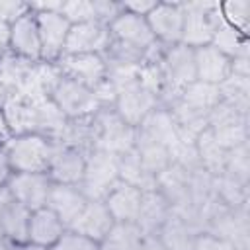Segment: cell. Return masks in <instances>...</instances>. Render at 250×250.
<instances>
[{
  "label": "cell",
  "instance_id": "obj_24",
  "mask_svg": "<svg viewBox=\"0 0 250 250\" xmlns=\"http://www.w3.org/2000/svg\"><path fill=\"white\" fill-rule=\"evenodd\" d=\"M219 14H221L223 23L230 25L232 29L248 37V27H250V2L248 0L219 2Z\"/></svg>",
  "mask_w": 250,
  "mask_h": 250
},
{
  "label": "cell",
  "instance_id": "obj_10",
  "mask_svg": "<svg viewBox=\"0 0 250 250\" xmlns=\"http://www.w3.org/2000/svg\"><path fill=\"white\" fill-rule=\"evenodd\" d=\"M109 27L102 21L70 25L62 55H104L109 51Z\"/></svg>",
  "mask_w": 250,
  "mask_h": 250
},
{
  "label": "cell",
  "instance_id": "obj_22",
  "mask_svg": "<svg viewBox=\"0 0 250 250\" xmlns=\"http://www.w3.org/2000/svg\"><path fill=\"white\" fill-rule=\"evenodd\" d=\"M146 232L137 223H113L109 232L102 238V250H141Z\"/></svg>",
  "mask_w": 250,
  "mask_h": 250
},
{
  "label": "cell",
  "instance_id": "obj_23",
  "mask_svg": "<svg viewBox=\"0 0 250 250\" xmlns=\"http://www.w3.org/2000/svg\"><path fill=\"white\" fill-rule=\"evenodd\" d=\"M211 45L215 49H219L221 53H225L227 57H230V59L248 57V37L242 35V33H238L236 29H232L230 25H227L223 21L215 29L213 39H211Z\"/></svg>",
  "mask_w": 250,
  "mask_h": 250
},
{
  "label": "cell",
  "instance_id": "obj_5",
  "mask_svg": "<svg viewBox=\"0 0 250 250\" xmlns=\"http://www.w3.org/2000/svg\"><path fill=\"white\" fill-rule=\"evenodd\" d=\"M49 98L53 100V104L61 109V113L66 119H86V117L96 115L102 109L94 90L70 78H64L62 74L55 82Z\"/></svg>",
  "mask_w": 250,
  "mask_h": 250
},
{
  "label": "cell",
  "instance_id": "obj_34",
  "mask_svg": "<svg viewBox=\"0 0 250 250\" xmlns=\"http://www.w3.org/2000/svg\"><path fill=\"white\" fill-rule=\"evenodd\" d=\"M20 246H21V244H16V242H12V240H8V238H4V240L0 242V250H20Z\"/></svg>",
  "mask_w": 250,
  "mask_h": 250
},
{
  "label": "cell",
  "instance_id": "obj_1",
  "mask_svg": "<svg viewBox=\"0 0 250 250\" xmlns=\"http://www.w3.org/2000/svg\"><path fill=\"white\" fill-rule=\"evenodd\" d=\"M57 141L41 133L14 135L2 148L10 172H45L49 170Z\"/></svg>",
  "mask_w": 250,
  "mask_h": 250
},
{
  "label": "cell",
  "instance_id": "obj_16",
  "mask_svg": "<svg viewBox=\"0 0 250 250\" xmlns=\"http://www.w3.org/2000/svg\"><path fill=\"white\" fill-rule=\"evenodd\" d=\"M31 211L25 209L21 203H18L6 188L0 191V229L4 238L16 242V244H25L27 242V223H29Z\"/></svg>",
  "mask_w": 250,
  "mask_h": 250
},
{
  "label": "cell",
  "instance_id": "obj_31",
  "mask_svg": "<svg viewBox=\"0 0 250 250\" xmlns=\"http://www.w3.org/2000/svg\"><path fill=\"white\" fill-rule=\"evenodd\" d=\"M10 53V25L0 23V61Z\"/></svg>",
  "mask_w": 250,
  "mask_h": 250
},
{
  "label": "cell",
  "instance_id": "obj_9",
  "mask_svg": "<svg viewBox=\"0 0 250 250\" xmlns=\"http://www.w3.org/2000/svg\"><path fill=\"white\" fill-rule=\"evenodd\" d=\"M146 23L160 47L182 43L184 2H156V6L146 16Z\"/></svg>",
  "mask_w": 250,
  "mask_h": 250
},
{
  "label": "cell",
  "instance_id": "obj_14",
  "mask_svg": "<svg viewBox=\"0 0 250 250\" xmlns=\"http://www.w3.org/2000/svg\"><path fill=\"white\" fill-rule=\"evenodd\" d=\"M193 66L197 82L221 86L232 72V59L215 49L213 45H203L193 49Z\"/></svg>",
  "mask_w": 250,
  "mask_h": 250
},
{
  "label": "cell",
  "instance_id": "obj_27",
  "mask_svg": "<svg viewBox=\"0 0 250 250\" xmlns=\"http://www.w3.org/2000/svg\"><path fill=\"white\" fill-rule=\"evenodd\" d=\"M191 250H238V246L234 244V240L221 236L217 232H197L191 244Z\"/></svg>",
  "mask_w": 250,
  "mask_h": 250
},
{
  "label": "cell",
  "instance_id": "obj_36",
  "mask_svg": "<svg viewBox=\"0 0 250 250\" xmlns=\"http://www.w3.org/2000/svg\"><path fill=\"white\" fill-rule=\"evenodd\" d=\"M4 240V234H2V229H0V242Z\"/></svg>",
  "mask_w": 250,
  "mask_h": 250
},
{
  "label": "cell",
  "instance_id": "obj_18",
  "mask_svg": "<svg viewBox=\"0 0 250 250\" xmlns=\"http://www.w3.org/2000/svg\"><path fill=\"white\" fill-rule=\"evenodd\" d=\"M88 197L82 191L80 186H70V184H55L51 186L47 207L57 213V217L66 225V229L72 225V221L78 217L82 207L86 205Z\"/></svg>",
  "mask_w": 250,
  "mask_h": 250
},
{
  "label": "cell",
  "instance_id": "obj_30",
  "mask_svg": "<svg viewBox=\"0 0 250 250\" xmlns=\"http://www.w3.org/2000/svg\"><path fill=\"white\" fill-rule=\"evenodd\" d=\"M12 137H14L12 125H10L6 113H4V109H2V105H0V150L12 141Z\"/></svg>",
  "mask_w": 250,
  "mask_h": 250
},
{
  "label": "cell",
  "instance_id": "obj_3",
  "mask_svg": "<svg viewBox=\"0 0 250 250\" xmlns=\"http://www.w3.org/2000/svg\"><path fill=\"white\" fill-rule=\"evenodd\" d=\"M119 160L117 154L94 148L86 156L84 178L80 182L82 191L88 199H102L109 193V189L119 182Z\"/></svg>",
  "mask_w": 250,
  "mask_h": 250
},
{
  "label": "cell",
  "instance_id": "obj_35",
  "mask_svg": "<svg viewBox=\"0 0 250 250\" xmlns=\"http://www.w3.org/2000/svg\"><path fill=\"white\" fill-rule=\"evenodd\" d=\"M20 250H51V248H43V246H35V244L25 242V244H21V246H20Z\"/></svg>",
  "mask_w": 250,
  "mask_h": 250
},
{
  "label": "cell",
  "instance_id": "obj_29",
  "mask_svg": "<svg viewBox=\"0 0 250 250\" xmlns=\"http://www.w3.org/2000/svg\"><path fill=\"white\" fill-rule=\"evenodd\" d=\"M158 0H131V2H121V10L135 14V16H143L146 18L150 14V10L156 6Z\"/></svg>",
  "mask_w": 250,
  "mask_h": 250
},
{
  "label": "cell",
  "instance_id": "obj_25",
  "mask_svg": "<svg viewBox=\"0 0 250 250\" xmlns=\"http://www.w3.org/2000/svg\"><path fill=\"white\" fill-rule=\"evenodd\" d=\"M61 14L70 25L100 21L98 10H96V0H64Z\"/></svg>",
  "mask_w": 250,
  "mask_h": 250
},
{
  "label": "cell",
  "instance_id": "obj_8",
  "mask_svg": "<svg viewBox=\"0 0 250 250\" xmlns=\"http://www.w3.org/2000/svg\"><path fill=\"white\" fill-rule=\"evenodd\" d=\"M55 66L64 78L90 90H96L107 80V61L104 55H61Z\"/></svg>",
  "mask_w": 250,
  "mask_h": 250
},
{
  "label": "cell",
  "instance_id": "obj_2",
  "mask_svg": "<svg viewBox=\"0 0 250 250\" xmlns=\"http://www.w3.org/2000/svg\"><path fill=\"white\" fill-rule=\"evenodd\" d=\"M221 23L219 2L203 0V2H184V31L182 45L189 49H197L203 45H211L213 33Z\"/></svg>",
  "mask_w": 250,
  "mask_h": 250
},
{
  "label": "cell",
  "instance_id": "obj_32",
  "mask_svg": "<svg viewBox=\"0 0 250 250\" xmlns=\"http://www.w3.org/2000/svg\"><path fill=\"white\" fill-rule=\"evenodd\" d=\"M141 250H166V248H164V244L158 240L156 234H146V238H145Z\"/></svg>",
  "mask_w": 250,
  "mask_h": 250
},
{
  "label": "cell",
  "instance_id": "obj_20",
  "mask_svg": "<svg viewBox=\"0 0 250 250\" xmlns=\"http://www.w3.org/2000/svg\"><path fill=\"white\" fill-rule=\"evenodd\" d=\"M170 213H172V205L168 203L164 193L158 188L146 189L145 197H143V207H141V215H139L137 225L146 234H156L158 229L162 227V223L170 217Z\"/></svg>",
  "mask_w": 250,
  "mask_h": 250
},
{
  "label": "cell",
  "instance_id": "obj_26",
  "mask_svg": "<svg viewBox=\"0 0 250 250\" xmlns=\"http://www.w3.org/2000/svg\"><path fill=\"white\" fill-rule=\"evenodd\" d=\"M51 250H102V248L98 240L86 234H80L72 229H66L61 234V238L51 246Z\"/></svg>",
  "mask_w": 250,
  "mask_h": 250
},
{
  "label": "cell",
  "instance_id": "obj_28",
  "mask_svg": "<svg viewBox=\"0 0 250 250\" xmlns=\"http://www.w3.org/2000/svg\"><path fill=\"white\" fill-rule=\"evenodd\" d=\"M29 10V2L21 0H0V23L12 25L21 16H25Z\"/></svg>",
  "mask_w": 250,
  "mask_h": 250
},
{
  "label": "cell",
  "instance_id": "obj_15",
  "mask_svg": "<svg viewBox=\"0 0 250 250\" xmlns=\"http://www.w3.org/2000/svg\"><path fill=\"white\" fill-rule=\"evenodd\" d=\"M10 53L29 62H43L41 39L33 12H27L10 25Z\"/></svg>",
  "mask_w": 250,
  "mask_h": 250
},
{
  "label": "cell",
  "instance_id": "obj_12",
  "mask_svg": "<svg viewBox=\"0 0 250 250\" xmlns=\"http://www.w3.org/2000/svg\"><path fill=\"white\" fill-rule=\"evenodd\" d=\"M86 156L88 152L62 145L57 141L51 164H49V178L55 184H70V186H80L84 178V168H86Z\"/></svg>",
  "mask_w": 250,
  "mask_h": 250
},
{
  "label": "cell",
  "instance_id": "obj_11",
  "mask_svg": "<svg viewBox=\"0 0 250 250\" xmlns=\"http://www.w3.org/2000/svg\"><path fill=\"white\" fill-rule=\"evenodd\" d=\"M33 16L39 29L43 62L55 64L64 51L70 23L62 18L61 12H33Z\"/></svg>",
  "mask_w": 250,
  "mask_h": 250
},
{
  "label": "cell",
  "instance_id": "obj_33",
  "mask_svg": "<svg viewBox=\"0 0 250 250\" xmlns=\"http://www.w3.org/2000/svg\"><path fill=\"white\" fill-rule=\"evenodd\" d=\"M10 168H8V164H6V158H4V152L0 150V191L6 188V182H8V178H10Z\"/></svg>",
  "mask_w": 250,
  "mask_h": 250
},
{
  "label": "cell",
  "instance_id": "obj_6",
  "mask_svg": "<svg viewBox=\"0 0 250 250\" xmlns=\"http://www.w3.org/2000/svg\"><path fill=\"white\" fill-rule=\"evenodd\" d=\"M96 125V148L123 154L135 148L137 143V129L125 123L113 107H104L94 115Z\"/></svg>",
  "mask_w": 250,
  "mask_h": 250
},
{
  "label": "cell",
  "instance_id": "obj_19",
  "mask_svg": "<svg viewBox=\"0 0 250 250\" xmlns=\"http://www.w3.org/2000/svg\"><path fill=\"white\" fill-rule=\"evenodd\" d=\"M66 230V225L57 217L53 209L47 205L41 209L31 211L29 223H27V242L43 248H51L61 234Z\"/></svg>",
  "mask_w": 250,
  "mask_h": 250
},
{
  "label": "cell",
  "instance_id": "obj_13",
  "mask_svg": "<svg viewBox=\"0 0 250 250\" xmlns=\"http://www.w3.org/2000/svg\"><path fill=\"white\" fill-rule=\"evenodd\" d=\"M143 197L145 189L119 180L104 197V203L115 223H137L143 207Z\"/></svg>",
  "mask_w": 250,
  "mask_h": 250
},
{
  "label": "cell",
  "instance_id": "obj_7",
  "mask_svg": "<svg viewBox=\"0 0 250 250\" xmlns=\"http://www.w3.org/2000/svg\"><path fill=\"white\" fill-rule=\"evenodd\" d=\"M53 180L45 172H12L6 182V191L25 209L35 211L47 205Z\"/></svg>",
  "mask_w": 250,
  "mask_h": 250
},
{
  "label": "cell",
  "instance_id": "obj_4",
  "mask_svg": "<svg viewBox=\"0 0 250 250\" xmlns=\"http://www.w3.org/2000/svg\"><path fill=\"white\" fill-rule=\"evenodd\" d=\"M160 105V100L154 92L145 88L139 82V76L135 80H129L115 88V102L113 109L115 113L129 123L131 127L139 129L141 123Z\"/></svg>",
  "mask_w": 250,
  "mask_h": 250
},
{
  "label": "cell",
  "instance_id": "obj_21",
  "mask_svg": "<svg viewBox=\"0 0 250 250\" xmlns=\"http://www.w3.org/2000/svg\"><path fill=\"white\" fill-rule=\"evenodd\" d=\"M195 234L197 232L191 229L188 219L178 215L176 211L170 213V217L162 223V227L156 232L158 240L164 244L166 250H191Z\"/></svg>",
  "mask_w": 250,
  "mask_h": 250
},
{
  "label": "cell",
  "instance_id": "obj_17",
  "mask_svg": "<svg viewBox=\"0 0 250 250\" xmlns=\"http://www.w3.org/2000/svg\"><path fill=\"white\" fill-rule=\"evenodd\" d=\"M113 223L115 221H113L111 213L107 211V207L102 199H88L86 205L82 207V211L78 213V217L72 221V225L68 229L102 242V238L109 232Z\"/></svg>",
  "mask_w": 250,
  "mask_h": 250
}]
</instances>
